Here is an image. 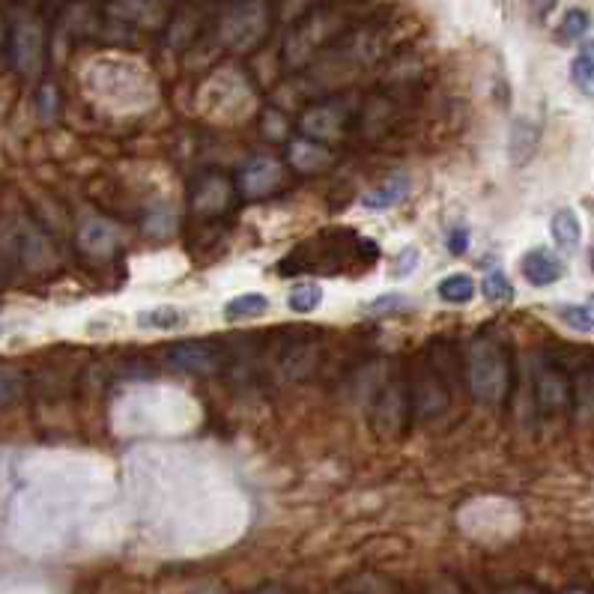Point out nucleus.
Returning a JSON list of instances; mask_svg holds the SVG:
<instances>
[{
	"mask_svg": "<svg viewBox=\"0 0 594 594\" xmlns=\"http://www.w3.org/2000/svg\"><path fill=\"white\" fill-rule=\"evenodd\" d=\"M469 386L478 400L499 403L508 392V362L496 341L478 338L469 347Z\"/></svg>",
	"mask_w": 594,
	"mask_h": 594,
	"instance_id": "f257e3e1",
	"label": "nucleus"
},
{
	"mask_svg": "<svg viewBox=\"0 0 594 594\" xmlns=\"http://www.w3.org/2000/svg\"><path fill=\"white\" fill-rule=\"evenodd\" d=\"M266 33V9L260 0H239L221 15V39L230 48H254Z\"/></svg>",
	"mask_w": 594,
	"mask_h": 594,
	"instance_id": "f03ea898",
	"label": "nucleus"
},
{
	"mask_svg": "<svg viewBox=\"0 0 594 594\" xmlns=\"http://www.w3.org/2000/svg\"><path fill=\"white\" fill-rule=\"evenodd\" d=\"M168 365L183 374H215L221 368V350L212 341H183L168 350Z\"/></svg>",
	"mask_w": 594,
	"mask_h": 594,
	"instance_id": "7ed1b4c3",
	"label": "nucleus"
},
{
	"mask_svg": "<svg viewBox=\"0 0 594 594\" xmlns=\"http://www.w3.org/2000/svg\"><path fill=\"white\" fill-rule=\"evenodd\" d=\"M9 51H12V63L18 66V72L24 75H36L42 60H45V36L42 27L36 21H21L12 36H9Z\"/></svg>",
	"mask_w": 594,
	"mask_h": 594,
	"instance_id": "20e7f679",
	"label": "nucleus"
},
{
	"mask_svg": "<svg viewBox=\"0 0 594 594\" xmlns=\"http://www.w3.org/2000/svg\"><path fill=\"white\" fill-rule=\"evenodd\" d=\"M281 183H284V168L269 156H260V159L248 162L239 174V189L248 198H266L275 189H281Z\"/></svg>",
	"mask_w": 594,
	"mask_h": 594,
	"instance_id": "39448f33",
	"label": "nucleus"
},
{
	"mask_svg": "<svg viewBox=\"0 0 594 594\" xmlns=\"http://www.w3.org/2000/svg\"><path fill=\"white\" fill-rule=\"evenodd\" d=\"M520 269H523L526 281L535 287H550V284L562 281V275H565V263L550 248H532L523 257Z\"/></svg>",
	"mask_w": 594,
	"mask_h": 594,
	"instance_id": "423d86ee",
	"label": "nucleus"
},
{
	"mask_svg": "<svg viewBox=\"0 0 594 594\" xmlns=\"http://www.w3.org/2000/svg\"><path fill=\"white\" fill-rule=\"evenodd\" d=\"M535 395H538V403L541 409L547 412H559L571 403V383L562 371L556 368H544L538 374V386H535Z\"/></svg>",
	"mask_w": 594,
	"mask_h": 594,
	"instance_id": "0eeeda50",
	"label": "nucleus"
},
{
	"mask_svg": "<svg viewBox=\"0 0 594 594\" xmlns=\"http://www.w3.org/2000/svg\"><path fill=\"white\" fill-rule=\"evenodd\" d=\"M409 192H412V180L406 174H395L386 183H380L377 189H371L362 198V206L371 209V212H389V209H395V206H400L403 200L409 198Z\"/></svg>",
	"mask_w": 594,
	"mask_h": 594,
	"instance_id": "6e6552de",
	"label": "nucleus"
},
{
	"mask_svg": "<svg viewBox=\"0 0 594 594\" xmlns=\"http://www.w3.org/2000/svg\"><path fill=\"white\" fill-rule=\"evenodd\" d=\"M550 233L556 239V245L562 251H577L580 242H583V224H580V215L574 209H559L550 221Z\"/></svg>",
	"mask_w": 594,
	"mask_h": 594,
	"instance_id": "1a4fd4ad",
	"label": "nucleus"
},
{
	"mask_svg": "<svg viewBox=\"0 0 594 594\" xmlns=\"http://www.w3.org/2000/svg\"><path fill=\"white\" fill-rule=\"evenodd\" d=\"M227 200H230L227 180L224 177H206V180H200L192 206H195V212H200V215H215L218 209L227 206Z\"/></svg>",
	"mask_w": 594,
	"mask_h": 594,
	"instance_id": "9d476101",
	"label": "nucleus"
},
{
	"mask_svg": "<svg viewBox=\"0 0 594 594\" xmlns=\"http://www.w3.org/2000/svg\"><path fill=\"white\" fill-rule=\"evenodd\" d=\"M538 147V126L532 120H514L508 135V153L514 165H526Z\"/></svg>",
	"mask_w": 594,
	"mask_h": 594,
	"instance_id": "9b49d317",
	"label": "nucleus"
},
{
	"mask_svg": "<svg viewBox=\"0 0 594 594\" xmlns=\"http://www.w3.org/2000/svg\"><path fill=\"white\" fill-rule=\"evenodd\" d=\"M290 165H293L296 171H305V174L323 171L326 165H332V153H329L326 147H320V144L296 141V144L290 147Z\"/></svg>",
	"mask_w": 594,
	"mask_h": 594,
	"instance_id": "f8f14e48",
	"label": "nucleus"
},
{
	"mask_svg": "<svg viewBox=\"0 0 594 594\" xmlns=\"http://www.w3.org/2000/svg\"><path fill=\"white\" fill-rule=\"evenodd\" d=\"M266 311H269V299L263 293H242V296H236L224 305V320L227 323L254 320V317H263Z\"/></svg>",
	"mask_w": 594,
	"mask_h": 594,
	"instance_id": "ddd939ff",
	"label": "nucleus"
},
{
	"mask_svg": "<svg viewBox=\"0 0 594 594\" xmlns=\"http://www.w3.org/2000/svg\"><path fill=\"white\" fill-rule=\"evenodd\" d=\"M436 293H439V299L448 302V305H469V302L475 299L478 287H475V281H472L466 272H454V275H448V278L439 281Z\"/></svg>",
	"mask_w": 594,
	"mask_h": 594,
	"instance_id": "4468645a",
	"label": "nucleus"
},
{
	"mask_svg": "<svg viewBox=\"0 0 594 594\" xmlns=\"http://www.w3.org/2000/svg\"><path fill=\"white\" fill-rule=\"evenodd\" d=\"M186 323L183 311L174 308V305H159V308H150V311H141L138 314V326L141 329H156V332H171V329H180Z\"/></svg>",
	"mask_w": 594,
	"mask_h": 594,
	"instance_id": "2eb2a0df",
	"label": "nucleus"
},
{
	"mask_svg": "<svg viewBox=\"0 0 594 594\" xmlns=\"http://www.w3.org/2000/svg\"><path fill=\"white\" fill-rule=\"evenodd\" d=\"M571 78L577 84V90H583L586 96H594V42H589L571 63Z\"/></svg>",
	"mask_w": 594,
	"mask_h": 594,
	"instance_id": "dca6fc26",
	"label": "nucleus"
},
{
	"mask_svg": "<svg viewBox=\"0 0 594 594\" xmlns=\"http://www.w3.org/2000/svg\"><path fill=\"white\" fill-rule=\"evenodd\" d=\"M287 305L296 314H311V311H317L323 305V287L320 284H299V287L290 290Z\"/></svg>",
	"mask_w": 594,
	"mask_h": 594,
	"instance_id": "f3484780",
	"label": "nucleus"
},
{
	"mask_svg": "<svg viewBox=\"0 0 594 594\" xmlns=\"http://www.w3.org/2000/svg\"><path fill=\"white\" fill-rule=\"evenodd\" d=\"M556 317H559L568 329H574V332H580V335H594L592 308H583V305H559V308H556Z\"/></svg>",
	"mask_w": 594,
	"mask_h": 594,
	"instance_id": "a211bd4d",
	"label": "nucleus"
},
{
	"mask_svg": "<svg viewBox=\"0 0 594 594\" xmlns=\"http://www.w3.org/2000/svg\"><path fill=\"white\" fill-rule=\"evenodd\" d=\"M481 290H484V296H487L490 302H496V305L514 302V284L508 281V275H505L502 269L487 272V278H484Z\"/></svg>",
	"mask_w": 594,
	"mask_h": 594,
	"instance_id": "6ab92c4d",
	"label": "nucleus"
},
{
	"mask_svg": "<svg viewBox=\"0 0 594 594\" xmlns=\"http://www.w3.org/2000/svg\"><path fill=\"white\" fill-rule=\"evenodd\" d=\"M592 27V15L586 9H571L565 18H562V27H559V39L565 42H577L589 33Z\"/></svg>",
	"mask_w": 594,
	"mask_h": 594,
	"instance_id": "aec40b11",
	"label": "nucleus"
},
{
	"mask_svg": "<svg viewBox=\"0 0 594 594\" xmlns=\"http://www.w3.org/2000/svg\"><path fill=\"white\" fill-rule=\"evenodd\" d=\"M403 308H409V299H403V296H397V293L380 296V299H374V302L368 305L371 314H397V311H403Z\"/></svg>",
	"mask_w": 594,
	"mask_h": 594,
	"instance_id": "412c9836",
	"label": "nucleus"
},
{
	"mask_svg": "<svg viewBox=\"0 0 594 594\" xmlns=\"http://www.w3.org/2000/svg\"><path fill=\"white\" fill-rule=\"evenodd\" d=\"M418 260H421V251L418 248H403L400 251V257L395 260V278H406V275H412L415 272V266H418Z\"/></svg>",
	"mask_w": 594,
	"mask_h": 594,
	"instance_id": "4be33fe9",
	"label": "nucleus"
},
{
	"mask_svg": "<svg viewBox=\"0 0 594 594\" xmlns=\"http://www.w3.org/2000/svg\"><path fill=\"white\" fill-rule=\"evenodd\" d=\"M448 251L454 257H463L469 251V227L466 224H457L451 233H448Z\"/></svg>",
	"mask_w": 594,
	"mask_h": 594,
	"instance_id": "5701e85b",
	"label": "nucleus"
},
{
	"mask_svg": "<svg viewBox=\"0 0 594 594\" xmlns=\"http://www.w3.org/2000/svg\"><path fill=\"white\" fill-rule=\"evenodd\" d=\"M529 3H532V9H535L538 15H547V12H550V9H553L559 0H529Z\"/></svg>",
	"mask_w": 594,
	"mask_h": 594,
	"instance_id": "b1692460",
	"label": "nucleus"
},
{
	"mask_svg": "<svg viewBox=\"0 0 594 594\" xmlns=\"http://www.w3.org/2000/svg\"><path fill=\"white\" fill-rule=\"evenodd\" d=\"M251 594H287L284 589H278V586H263V589H254Z\"/></svg>",
	"mask_w": 594,
	"mask_h": 594,
	"instance_id": "393cba45",
	"label": "nucleus"
},
{
	"mask_svg": "<svg viewBox=\"0 0 594 594\" xmlns=\"http://www.w3.org/2000/svg\"><path fill=\"white\" fill-rule=\"evenodd\" d=\"M565 594H589L586 589H571V592H565Z\"/></svg>",
	"mask_w": 594,
	"mask_h": 594,
	"instance_id": "a878e982",
	"label": "nucleus"
},
{
	"mask_svg": "<svg viewBox=\"0 0 594 594\" xmlns=\"http://www.w3.org/2000/svg\"><path fill=\"white\" fill-rule=\"evenodd\" d=\"M589 308H592V314H594V296H592V302H589Z\"/></svg>",
	"mask_w": 594,
	"mask_h": 594,
	"instance_id": "bb28decb",
	"label": "nucleus"
},
{
	"mask_svg": "<svg viewBox=\"0 0 594 594\" xmlns=\"http://www.w3.org/2000/svg\"><path fill=\"white\" fill-rule=\"evenodd\" d=\"M0 42H3V24H0Z\"/></svg>",
	"mask_w": 594,
	"mask_h": 594,
	"instance_id": "cd10ccee",
	"label": "nucleus"
},
{
	"mask_svg": "<svg viewBox=\"0 0 594 594\" xmlns=\"http://www.w3.org/2000/svg\"><path fill=\"white\" fill-rule=\"evenodd\" d=\"M589 257H592V266H594V245H592V254H589Z\"/></svg>",
	"mask_w": 594,
	"mask_h": 594,
	"instance_id": "c85d7f7f",
	"label": "nucleus"
}]
</instances>
